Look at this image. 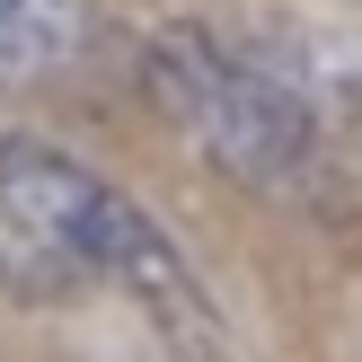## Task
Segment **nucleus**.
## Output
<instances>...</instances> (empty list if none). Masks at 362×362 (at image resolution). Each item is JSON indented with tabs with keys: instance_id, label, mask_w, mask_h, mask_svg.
<instances>
[{
	"instance_id": "obj_2",
	"label": "nucleus",
	"mask_w": 362,
	"mask_h": 362,
	"mask_svg": "<svg viewBox=\"0 0 362 362\" xmlns=\"http://www.w3.org/2000/svg\"><path fill=\"white\" fill-rule=\"evenodd\" d=\"M141 80H151L159 115L194 141L221 177L247 194H300L318 177V115L300 88H283L265 62L204 27H168L141 45Z\"/></svg>"
},
{
	"instance_id": "obj_1",
	"label": "nucleus",
	"mask_w": 362,
	"mask_h": 362,
	"mask_svg": "<svg viewBox=\"0 0 362 362\" xmlns=\"http://www.w3.org/2000/svg\"><path fill=\"white\" fill-rule=\"evenodd\" d=\"M0 300L27 310L124 300L159 327V345L221 362V310L194 283L186 247L115 177L27 133H0Z\"/></svg>"
},
{
	"instance_id": "obj_3",
	"label": "nucleus",
	"mask_w": 362,
	"mask_h": 362,
	"mask_svg": "<svg viewBox=\"0 0 362 362\" xmlns=\"http://www.w3.org/2000/svg\"><path fill=\"white\" fill-rule=\"evenodd\" d=\"M88 45V0H0V88L53 80Z\"/></svg>"
}]
</instances>
